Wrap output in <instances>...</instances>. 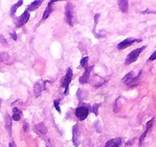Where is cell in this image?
Returning <instances> with one entry per match:
<instances>
[{"label":"cell","mask_w":156,"mask_h":147,"mask_svg":"<svg viewBox=\"0 0 156 147\" xmlns=\"http://www.w3.org/2000/svg\"><path fill=\"white\" fill-rule=\"evenodd\" d=\"M65 19L67 23L70 26H73L76 20V16H75L74 5L71 2H67L65 5Z\"/></svg>","instance_id":"cell-1"},{"label":"cell","mask_w":156,"mask_h":147,"mask_svg":"<svg viewBox=\"0 0 156 147\" xmlns=\"http://www.w3.org/2000/svg\"><path fill=\"white\" fill-rule=\"evenodd\" d=\"M72 77H73V70H72L71 67H68L66 71L65 76L63 77L61 81V87L64 88V94L65 96H67L69 94V86L72 81Z\"/></svg>","instance_id":"cell-2"},{"label":"cell","mask_w":156,"mask_h":147,"mask_svg":"<svg viewBox=\"0 0 156 147\" xmlns=\"http://www.w3.org/2000/svg\"><path fill=\"white\" fill-rule=\"evenodd\" d=\"M145 48H146V46H142V47L139 48H136L135 49V50L132 51V52L127 55L126 58L125 64H126V65H129L132 63L135 62V61L139 58L141 53H142Z\"/></svg>","instance_id":"cell-3"},{"label":"cell","mask_w":156,"mask_h":147,"mask_svg":"<svg viewBox=\"0 0 156 147\" xmlns=\"http://www.w3.org/2000/svg\"><path fill=\"white\" fill-rule=\"evenodd\" d=\"M49 81H38L36 82L34 84V88H33V91H34V94L35 97H39L42 94V91H44L46 89V84L48 83Z\"/></svg>","instance_id":"cell-4"},{"label":"cell","mask_w":156,"mask_h":147,"mask_svg":"<svg viewBox=\"0 0 156 147\" xmlns=\"http://www.w3.org/2000/svg\"><path fill=\"white\" fill-rule=\"evenodd\" d=\"M142 41V39L141 38H128L126 39L123 40L122 41H121L120 43L117 45V48L119 49V50H123L126 48H128L129 46L133 45L134 43L136 42H141Z\"/></svg>","instance_id":"cell-5"},{"label":"cell","mask_w":156,"mask_h":147,"mask_svg":"<svg viewBox=\"0 0 156 147\" xmlns=\"http://www.w3.org/2000/svg\"><path fill=\"white\" fill-rule=\"evenodd\" d=\"M89 114V109L85 106H78L75 110V115L80 120L83 121L87 119Z\"/></svg>","instance_id":"cell-6"},{"label":"cell","mask_w":156,"mask_h":147,"mask_svg":"<svg viewBox=\"0 0 156 147\" xmlns=\"http://www.w3.org/2000/svg\"><path fill=\"white\" fill-rule=\"evenodd\" d=\"M30 19V13L28 9H25L23 14L21 15L20 17L18 18V19L16 22V28H20V27L25 25L27 22H28Z\"/></svg>","instance_id":"cell-7"},{"label":"cell","mask_w":156,"mask_h":147,"mask_svg":"<svg viewBox=\"0 0 156 147\" xmlns=\"http://www.w3.org/2000/svg\"><path fill=\"white\" fill-rule=\"evenodd\" d=\"M72 133H73L72 140H73V145L75 146H78L80 142V130L78 124L73 126V129H72Z\"/></svg>","instance_id":"cell-8"},{"label":"cell","mask_w":156,"mask_h":147,"mask_svg":"<svg viewBox=\"0 0 156 147\" xmlns=\"http://www.w3.org/2000/svg\"><path fill=\"white\" fill-rule=\"evenodd\" d=\"M94 66L92 65L88 66V67H87L86 68H85V70L84 72H83V75H82L81 77H80V79H79V81H80V84H87L89 82L90 75V73L91 71H92L93 69H94Z\"/></svg>","instance_id":"cell-9"},{"label":"cell","mask_w":156,"mask_h":147,"mask_svg":"<svg viewBox=\"0 0 156 147\" xmlns=\"http://www.w3.org/2000/svg\"><path fill=\"white\" fill-rule=\"evenodd\" d=\"M154 118H152L151 120H150L149 121H148L146 124V129H145V132H144L143 133H142V136H140V138H139V145H142V143H143L144 140H145V137H146L147 134L148 133V132L151 130V129L153 127V124H154Z\"/></svg>","instance_id":"cell-10"},{"label":"cell","mask_w":156,"mask_h":147,"mask_svg":"<svg viewBox=\"0 0 156 147\" xmlns=\"http://www.w3.org/2000/svg\"><path fill=\"white\" fill-rule=\"evenodd\" d=\"M34 132L39 134L40 136H44L47 133V127L44 124V123H39L34 127Z\"/></svg>","instance_id":"cell-11"},{"label":"cell","mask_w":156,"mask_h":147,"mask_svg":"<svg viewBox=\"0 0 156 147\" xmlns=\"http://www.w3.org/2000/svg\"><path fill=\"white\" fill-rule=\"evenodd\" d=\"M122 144V139L121 138H114L108 141L105 145V147H119Z\"/></svg>","instance_id":"cell-12"},{"label":"cell","mask_w":156,"mask_h":147,"mask_svg":"<svg viewBox=\"0 0 156 147\" xmlns=\"http://www.w3.org/2000/svg\"><path fill=\"white\" fill-rule=\"evenodd\" d=\"M55 2H56V1H50V2H48V5L47 8L44 10V15H43V20H45V19H47L50 16L51 13L53 11V4L55 3Z\"/></svg>","instance_id":"cell-13"},{"label":"cell","mask_w":156,"mask_h":147,"mask_svg":"<svg viewBox=\"0 0 156 147\" xmlns=\"http://www.w3.org/2000/svg\"><path fill=\"white\" fill-rule=\"evenodd\" d=\"M118 5H119V9L122 11V13H126L129 10V1L127 0H119L118 1Z\"/></svg>","instance_id":"cell-14"},{"label":"cell","mask_w":156,"mask_h":147,"mask_svg":"<svg viewBox=\"0 0 156 147\" xmlns=\"http://www.w3.org/2000/svg\"><path fill=\"white\" fill-rule=\"evenodd\" d=\"M142 70H141V71L139 73V74H138L137 76H136V77H133L126 86L129 87V88H133V87H136V85H138V84H139V81H140L141 79V77H142Z\"/></svg>","instance_id":"cell-15"},{"label":"cell","mask_w":156,"mask_h":147,"mask_svg":"<svg viewBox=\"0 0 156 147\" xmlns=\"http://www.w3.org/2000/svg\"><path fill=\"white\" fill-rule=\"evenodd\" d=\"M22 117V112L21 111L20 109L17 107H14L12 109V118L13 120L15 121H19L20 120L21 118Z\"/></svg>","instance_id":"cell-16"},{"label":"cell","mask_w":156,"mask_h":147,"mask_svg":"<svg viewBox=\"0 0 156 147\" xmlns=\"http://www.w3.org/2000/svg\"><path fill=\"white\" fill-rule=\"evenodd\" d=\"M42 3L43 1H41V0H36V1H34V2H32L29 5H28L27 9L30 12L34 11V10H36L37 9H38L39 6H40Z\"/></svg>","instance_id":"cell-17"},{"label":"cell","mask_w":156,"mask_h":147,"mask_svg":"<svg viewBox=\"0 0 156 147\" xmlns=\"http://www.w3.org/2000/svg\"><path fill=\"white\" fill-rule=\"evenodd\" d=\"M5 127L9 134L12 133V119L9 114H6L5 118Z\"/></svg>","instance_id":"cell-18"},{"label":"cell","mask_w":156,"mask_h":147,"mask_svg":"<svg viewBox=\"0 0 156 147\" xmlns=\"http://www.w3.org/2000/svg\"><path fill=\"white\" fill-rule=\"evenodd\" d=\"M22 4H23V1H22V0H20V1L16 2V4H14V5L11 7V9H10V16H14L18 9H19Z\"/></svg>","instance_id":"cell-19"},{"label":"cell","mask_w":156,"mask_h":147,"mask_svg":"<svg viewBox=\"0 0 156 147\" xmlns=\"http://www.w3.org/2000/svg\"><path fill=\"white\" fill-rule=\"evenodd\" d=\"M133 77H134V72L133 71L129 72L127 74H126V75L124 76L123 78L122 79V82L125 85H127L129 83L130 81H131Z\"/></svg>","instance_id":"cell-20"},{"label":"cell","mask_w":156,"mask_h":147,"mask_svg":"<svg viewBox=\"0 0 156 147\" xmlns=\"http://www.w3.org/2000/svg\"><path fill=\"white\" fill-rule=\"evenodd\" d=\"M100 106H101V104H100V103H95V104H94L93 105V106H92V110H91V111H92V113H94V115H95V116H98V114H99V113H98V110H99V108L100 107Z\"/></svg>","instance_id":"cell-21"},{"label":"cell","mask_w":156,"mask_h":147,"mask_svg":"<svg viewBox=\"0 0 156 147\" xmlns=\"http://www.w3.org/2000/svg\"><path fill=\"white\" fill-rule=\"evenodd\" d=\"M88 62H89V57H84L80 60V65L81 67L86 68L87 67H88Z\"/></svg>","instance_id":"cell-22"},{"label":"cell","mask_w":156,"mask_h":147,"mask_svg":"<svg viewBox=\"0 0 156 147\" xmlns=\"http://www.w3.org/2000/svg\"><path fill=\"white\" fill-rule=\"evenodd\" d=\"M54 106H55V109H56V110L58 112V113H61V107H60V100H54Z\"/></svg>","instance_id":"cell-23"},{"label":"cell","mask_w":156,"mask_h":147,"mask_svg":"<svg viewBox=\"0 0 156 147\" xmlns=\"http://www.w3.org/2000/svg\"><path fill=\"white\" fill-rule=\"evenodd\" d=\"M9 58V55L6 53H0V62H3L6 61Z\"/></svg>","instance_id":"cell-24"},{"label":"cell","mask_w":156,"mask_h":147,"mask_svg":"<svg viewBox=\"0 0 156 147\" xmlns=\"http://www.w3.org/2000/svg\"><path fill=\"white\" fill-rule=\"evenodd\" d=\"M100 14H96L95 16H94V31H95V28H96V26L97 25V24H98V22L99 20H100Z\"/></svg>","instance_id":"cell-25"},{"label":"cell","mask_w":156,"mask_h":147,"mask_svg":"<svg viewBox=\"0 0 156 147\" xmlns=\"http://www.w3.org/2000/svg\"><path fill=\"white\" fill-rule=\"evenodd\" d=\"M154 60H156V50L153 52L152 55L148 58V61H154Z\"/></svg>","instance_id":"cell-26"},{"label":"cell","mask_w":156,"mask_h":147,"mask_svg":"<svg viewBox=\"0 0 156 147\" xmlns=\"http://www.w3.org/2000/svg\"><path fill=\"white\" fill-rule=\"evenodd\" d=\"M22 128H23L24 132H27V131H28V128H29V126H28V123H27V122H24L23 123V127H22Z\"/></svg>","instance_id":"cell-27"},{"label":"cell","mask_w":156,"mask_h":147,"mask_svg":"<svg viewBox=\"0 0 156 147\" xmlns=\"http://www.w3.org/2000/svg\"><path fill=\"white\" fill-rule=\"evenodd\" d=\"M10 36H11V38H12L13 40H14V41H16V40H17V38H18V37H17V34H16V32H12V33H10Z\"/></svg>","instance_id":"cell-28"},{"label":"cell","mask_w":156,"mask_h":147,"mask_svg":"<svg viewBox=\"0 0 156 147\" xmlns=\"http://www.w3.org/2000/svg\"><path fill=\"white\" fill-rule=\"evenodd\" d=\"M0 39L2 40V41H0V42H2L1 44H2L3 45H7V41H6V40L3 38V36H2V35L0 36Z\"/></svg>","instance_id":"cell-29"},{"label":"cell","mask_w":156,"mask_h":147,"mask_svg":"<svg viewBox=\"0 0 156 147\" xmlns=\"http://www.w3.org/2000/svg\"><path fill=\"white\" fill-rule=\"evenodd\" d=\"M9 147H16V145L14 142H9Z\"/></svg>","instance_id":"cell-30"},{"label":"cell","mask_w":156,"mask_h":147,"mask_svg":"<svg viewBox=\"0 0 156 147\" xmlns=\"http://www.w3.org/2000/svg\"><path fill=\"white\" fill-rule=\"evenodd\" d=\"M2 100L0 98V109H1V106H2Z\"/></svg>","instance_id":"cell-31"}]
</instances>
